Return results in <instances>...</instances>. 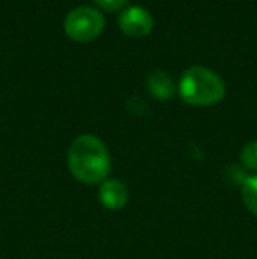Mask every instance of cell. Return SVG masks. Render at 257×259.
<instances>
[{
	"instance_id": "9c48e42d",
	"label": "cell",
	"mask_w": 257,
	"mask_h": 259,
	"mask_svg": "<svg viewBox=\"0 0 257 259\" xmlns=\"http://www.w3.org/2000/svg\"><path fill=\"white\" fill-rule=\"evenodd\" d=\"M97 7H100L102 11L108 13H113V11H122L127 6L129 0H93Z\"/></svg>"
},
{
	"instance_id": "3957f363",
	"label": "cell",
	"mask_w": 257,
	"mask_h": 259,
	"mask_svg": "<svg viewBox=\"0 0 257 259\" xmlns=\"http://www.w3.org/2000/svg\"><path fill=\"white\" fill-rule=\"evenodd\" d=\"M65 34L76 42H90L104 30V16L95 7L79 6L67 14L64 21Z\"/></svg>"
},
{
	"instance_id": "52a82bcc",
	"label": "cell",
	"mask_w": 257,
	"mask_h": 259,
	"mask_svg": "<svg viewBox=\"0 0 257 259\" xmlns=\"http://www.w3.org/2000/svg\"><path fill=\"white\" fill-rule=\"evenodd\" d=\"M241 198H243V203L248 208V211L257 217V175H252L243 182Z\"/></svg>"
},
{
	"instance_id": "7a4b0ae2",
	"label": "cell",
	"mask_w": 257,
	"mask_h": 259,
	"mask_svg": "<svg viewBox=\"0 0 257 259\" xmlns=\"http://www.w3.org/2000/svg\"><path fill=\"white\" fill-rule=\"evenodd\" d=\"M178 92L187 104L192 106H212L224 99L226 85L222 78L202 65L189 67L182 74Z\"/></svg>"
},
{
	"instance_id": "5b68a950",
	"label": "cell",
	"mask_w": 257,
	"mask_h": 259,
	"mask_svg": "<svg viewBox=\"0 0 257 259\" xmlns=\"http://www.w3.org/2000/svg\"><path fill=\"white\" fill-rule=\"evenodd\" d=\"M99 201L108 210H120L129 203V189L120 180H104L99 187Z\"/></svg>"
},
{
	"instance_id": "ba28073f",
	"label": "cell",
	"mask_w": 257,
	"mask_h": 259,
	"mask_svg": "<svg viewBox=\"0 0 257 259\" xmlns=\"http://www.w3.org/2000/svg\"><path fill=\"white\" fill-rule=\"evenodd\" d=\"M240 159H241V164H243L247 169L257 171V141H250V143H247L241 148Z\"/></svg>"
},
{
	"instance_id": "277c9868",
	"label": "cell",
	"mask_w": 257,
	"mask_h": 259,
	"mask_svg": "<svg viewBox=\"0 0 257 259\" xmlns=\"http://www.w3.org/2000/svg\"><path fill=\"white\" fill-rule=\"evenodd\" d=\"M118 25H120V30L125 35H129V37L143 39L153 28V18H151V14L144 7L132 6L120 13Z\"/></svg>"
},
{
	"instance_id": "8992f818",
	"label": "cell",
	"mask_w": 257,
	"mask_h": 259,
	"mask_svg": "<svg viewBox=\"0 0 257 259\" xmlns=\"http://www.w3.org/2000/svg\"><path fill=\"white\" fill-rule=\"evenodd\" d=\"M146 89L153 97L161 101H168L175 94V85L173 78L164 71H153L146 79Z\"/></svg>"
},
{
	"instance_id": "6da1fadb",
	"label": "cell",
	"mask_w": 257,
	"mask_h": 259,
	"mask_svg": "<svg viewBox=\"0 0 257 259\" xmlns=\"http://www.w3.org/2000/svg\"><path fill=\"white\" fill-rule=\"evenodd\" d=\"M67 166L76 180L88 185L102 184L111 171V157L104 141L93 134H81L67 150Z\"/></svg>"
}]
</instances>
